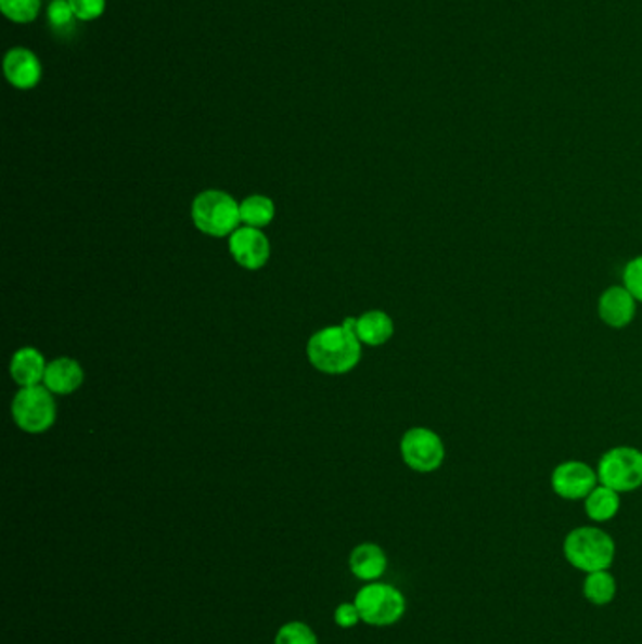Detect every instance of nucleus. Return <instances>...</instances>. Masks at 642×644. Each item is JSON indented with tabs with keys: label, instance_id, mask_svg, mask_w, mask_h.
<instances>
[{
	"label": "nucleus",
	"instance_id": "obj_1",
	"mask_svg": "<svg viewBox=\"0 0 642 644\" xmlns=\"http://www.w3.org/2000/svg\"><path fill=\"white\" fill-rule=\"evenodd\" d=\"M360 344L357 319H345L342 326H332L313 334L307 344V357L319 372L339 375L350 372L360 362Z\"/></svg>",
	"mask_w": 642,
	"mask_h": 644
},
{
	"label": "nucleus",
	"instance_id": "obj_2",
	"mask_svg": "<svg viewBox=\"0 0 642 644\" xmlns=\"http://www.w3.org/2000/svg\"><path fill=\"white\" fill-rule=\"evenodd\" d=\"M564 556L569 566L586 575L605 571L616 558V543L611 533L598 526H580L565 536Z\"/></svg>",
	"mask_w": 642,
	"mask_h": 644
},
{
	"label": "nucleus",
	"instance_id": "obj_3",
	"mask_svg": "<svg viewBox=\"0 0 642 644\" xmlns=\"http://www.w3.org/2000/svg\"><path fill=\"white\" fill-rule=\"evenodd\" d=\"M362 622L373 628H388L406 616V595L386 582H368L355 597Z\"/></svg>",
	"mask_w": 642,
	"mask_h": 644
},
{
	"label": "nucleus",
	"instance_id": "obj_4",
	"mask_svg": "<svg viewBox=\"0 0 642 644\" xmlns=\"http://www.w3.org/2000/svg\"><path fill=\"white\" fill-rule=\"evenodd\" d=\"M193 222L207 236H232L242 222L240 204L222 191H206L193 202Z\"/></svg>",
	"mask_w": 642,
	"mask_h": 644
},
{
	"label": "nucleus",
	"instance_id": "obj_5",
	"mask_svg": "<svg viewBox=\"0 0 642 644\" xmlns=\"http://www.w3.org/2000/svg\"><path fill=\"white\" fill-rule=\"evenodd\" d=\"M601 485L620 494L635 492L642 487V452L635 447H613L598 464Z\"/></svg>",
	"mask_w": 642,
	"mask_h": 644
},
{
	"label": "nucleus",
	"instance_id": "obj_6",
	"mask_svg": "<svg viewBox=\"0 0 642 644\" xmlns=\"http://www.w3.org/2000/svg\"><path fill=\"white\" fill-rule=\"evenodd\" d=\"M12 416L23 432L42 434L55 423L57 408L48 388L27 387L15 394Z\"/></svg>",
	"mask_w": 642,
	"mask_h": 644
},
{
	"label": "nucleus",
	"instance_id": "obj_7",
	"mask_svg": "<svg viewBox=\"0 0 642 644\" xmlns=\"http://www.w3.org/2000/svg\"><path fill=\"white\" fill-rule=\"evenodd\" d=\"M401 459L413 472H437L445 462V443L434 429L411 428L401 437Z\"/></svg>",
	"mask_w": 642,
	"mask_h": 644
},
{
	"label": "nucleus",
	"instance_id": "obj_8",
	"mask_svg": "<svg viewBox=\"0 0 642 644\" xmlns=\"http://www.w3.org/2000/svg\"><path fill=\"white\" fill-rule=\"evenodd\" d=\"M598 485H600L598 469H593L592 465L580 460L562 462L550 475V487L562 500H586V495L590 494Z\"/></svg>",
	"mask_w": 642,
	"mask_h": 644
},
{
	"label": "nucleus",
	"instance_id": "obj_9",
	"mask_svg": "<svg viewBox=\"0 0 642 644\" xmlns=\"http://www.w3.org/2000/svg\"><path fill=\"white\" fill-rule=\"evenodd\" d=\"M230 253L245 270H258L270 258V242L258 229L243 227L230 236Z\"/></svg>",
	"mask_w": 642,
	"mask_h": 644
},
{
	"label": "nucleus",
	"instance_id": "obj_10",
	"mask_svg": "<svg viewBox=\"0 0 642 644\" xmlns=\"http://www.w3.org/2000/svg\"><path fill=\"white\" fill-rule=\"evenodd\" d=\"M635 296L629 293L624 285L608 286L607 291L601 294L598 311H600L601 321L605 322L611 329H626L637 315Z\"/></svg>",
	"mask_w": 642,
	"mask_h": 644
},
{
	"label": "nucleus",
	"instance_id": "obj_11",
	"mask_svg": "<svg viewBox=\"0 0 642 644\" xmlns=\"http://www.w3.org/2000/svg\"><path fill=\"white\" fill-rule=\"evenodd\" d=\"M4 74L8 81L17 89H33L42 79V65L33 51L27 48H14L4 57Z\"/></svg>",
	"mask_w": 642,
	"mask_h": 644
},
{
	"label": "nucleus",
	"instance_id": "obj_12",
	"mask_svg": "<svg viewBox=\"0 0 642 644\" xmlns=\"http://www.w3.org/2000/svg\"><path fill=\"white\" fill-rule=\"evenodd\" d=\"M350 572L358 580L377 582L386 572L388 558L386 552L375 543H362L355 546L349 556Z\"/></svg>",
	"mask_w": 642,
	"mask_h": 644
},
{
	"label": "nucleus",
	"instance_id": "obj_13",
	"mask_svg": "<svg viewBox=\"0 0 642 644\" xmlns=\"http://www.w3.org/2000/svg\"><path fill=\"white\" fill-rule=\"evenodd\" d=\"M84 383V370L72 358H57L48 364L43 387L53 394H72Z\"/></svg>",
	"mask_w": 642,
	"mask_h": 644
},
{
	"label": "nucleus",
	"instance_id": "obj_14",
	"mask_svg": "<svg viewBox=\"0 0 642 644\" xmlns=\"http://www.w3.org/2000/svg\"><path fill=\"white\" fill-rule=\"evenodd\" d=\"M48 364L43 360L42 352L36 351L33 347H25L15 352L10 364V373L17 385L23 388L38 387V383H43Z\"/></svg>",
	"mask_w": 642,
	"mask_h": 644
},
{
	"label": "nucleus",
	"instance_id": "obj_15",
	"mask_svg": "<svg viewBox=\"0 0 642 644\" xmlns=\"http://www.w3.org/2000/svg\"><path fill=\"white\" fill-rule=\"evenodd\" d=\"M620 492L605 485H598L590 494L586 495L585 511L586 516L595 524L608 523L620 511Z\"/></svg>",
	"mask_w": 642,
	"mask_h": 644
},
{
	"label": "nucleus",
	"instance_id": "obj_16",
	"mask_svg": "<svg viewBox=\"0 0 642 644\" xmlns=\"http://www.w3.org/2000/svg\"><path fill=\"white\" fill-rule=\"evenodd\" d=\"M357 336L362 344L383 345L394 336V322L383 311H368L357 319Z\"/></svg>",
	"mask_w": 642,
	"mask_h": 644
},
{
	"label": "nucleus",
	"instance_id": "obj_17",
	"mask_svg": "<svg viewBox=\"0 0 642 644\" xmlns=\"http://www.w3.org/2000/svg\"><path fill=\"white\" fill-rule=\"evenodd\" d=\"M616 592H618V584H616L613 572L608 569L586 575L582 594L588 603H592L595 607H605L614 602Z\"/></svg>",
	"mask_w": 642,
	"mask_h": 644
},
{
	"label": "nucleus",
	"instance_id": "obj_18",
	"mask_svg": "<svg viewBox=\"0 0 642 644\" xmlns=\"http://www.w3.org/2000/svg\"><path fill=\"white\" fill-rule=\"evenodd\" d=\"M275 215V206L268 196H249L240 204V217L242 222H245L247 227L253 229H262L266 224H270L271 219Z\"/></svg>",
	"mask_w": 642,
	"mask_h": 644
},
{
	"label": "nucleus",
	"instance_id": "obj_19",
	"mask_svg": "<svg viewBox=\"0 0 642 644\" xmlns=\"http://www.w3.org/2000/svg\"><path fill=\"white\" fill-rule=\"evenodd\" d=\"M40 0H0V10L15 23L35 22L40 12Z\"/></svg>",
	"mask_w": 642,
	"mask_h": 644
},
{
	"label": "nucleus",
	"instance_id": "obj_20",
	"mask_svg": "<svg viewBox=\"0 0 642 644\" xmlns=\"http://www.w3.org/2000/svg\"><path fill=\"white\" fill-rule=\"evenodd\" d=\"M273 644H319V639L307 623L294 620L279 628Z\"/></svg>",
	"mask_w": 642,
	"mask_h": 644
},
{
	"label": "nucleus",
	"instance_id": "obj_21",
	"mask_svg": "<svg viewBox=\"0 0 642 644\" xmlns=\"http://www.w3.org/2000/svg\"><path fill=\"white\" fill-rule=\"evenodd\" d=\"M621 280L629 293L635 296V300L642 304V255L629 260L621 273Z\"/></svg>",
	"mask_w": 642,
	"mask_h": 644
},
{
	"label": "nucleus",
	"instance_id": "obj_22",
	"mask_svg": "<svg viewBox=\"0 0 642 644\" xmlns=\"http://www.w3.org/2000/svg\"><path fill=\"white\" fill-rule=\"evenodd\" d=\"M74 14L81 22H93L99 20L106 10V0H68Z\"/></svg>",
	"mask_w": 642,
	"mask_h": 644
},
{
	"label": "nucleus",
	"instance_id": "obj_23",
	"mask_svg": "<svg viewBox=\"0 0 642 644\" xmlns=\"http://www.w3.org/2000/svg\"><path fill=\"white\" fill-rule=\"evenodd\" d=\"M76 17L68 0H53L48 7V20L55 29H65Z\"/></svg>",
	"mask_w": 642,
	"mask_h": 644
},
{
	"label": "nucleus",
	"instance_id": "obj_24",
	"mask_svg": "<svg viewBox=\"0 0 642 644\" xmlns=\"http://www.w3.org/2000/svg\"><path fill=\"white\" fill-rule=\"evenodd\" d=\"M334 622L342 630H352L355 626H358V622H362L357 603H342V605H337L336 610H334Z\"/></svg>",
	"mask_w": 642,
	"mask_h": 644
}]
</instances>
